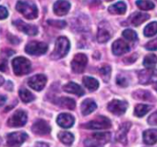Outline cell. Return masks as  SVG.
Wrapping results in <instances>:
<instances>
[{"label":"cell","instance_id":"obj_1","mask_svg":"<svg viewBox=\"0 0 157 147\" xmlns=\"http://www.w3.org/2000/svg\"><path fill=\"white\" fill-rule=\"evenodd\" d=\"M16 10L28 20H34L38 17V9L35 4L28 1H18L16 4Z\"/></svg>","mask_w":157,"mask_h":147},{"label":"cell","instance_id":"obj_2","mask_svg":"<svg viewBox=\"0 0 157 147\" xmlns=\"http://www.w3.org/2000/svg\"><path fill=\"white\" fill-rule=\"evenodd\" d=\"M12 67L14 73L17 76L26 75L31 72L32 69V64L30 60L22 56H18L14 58L12 60Z\"/></svg>","mask_w":157,"mask_h":147},{"label":"cell","instance_id":"obj_3","mask_svg":"<svg viewBox=\"0 0 157 147\" xmlns=\"http://www.w3.org/2000/svg\"><path fill=\"white\" fill-rule=\"evenodd\" d=\"M69 48H70V43L67 38H66L64 36L57 38V40L56 42L55 50L51 55L52 58L59 59V58L66 56L69 51Z\"/></svg>","mask_w":157,"mask_h":147},{"label":"cell","instance_id":"obj_4","mask_svg":"<svg viewBox=\"0 0 157 147\" xmlns=\"http://www.w3.org/2000/svg\"><path fill=\"white\" fill-rule=\"evenodd\" d=\"M111 125L112 124L109 118H107L106 117L99 116L95 119L82 125V127L88 130H104V129H109Z\"/></svg>","mask_w":157,"mask_h":147},{"label":"cell","instance_id":"obj_5","mask_svg":"<svg viewBox=\"0 0 157 147\" xmlns=\"http://www.w3.org/2000/svg\"><path fill=\"white\" fill-rule=\"evenodd\" d=\"M48 49V45L45 43L43 42H36L33 41L27 44L25 46V51L29 55H33V56H40L44 55L46 53Z\"/></svg>","mask_w":157,"mask_h":147},{"label":"cell","instance_id":"obj_6","mask_svg":"<svg viewBox=\"0 0 157 147\" xmlns=\"http://www.w3.org/2000/svg\"><path fill=\"white\" fill-rule=\"evenodd\" d=\"M88 58L84 54H77L71 61V68L75 73H82L87 66Z\"/></svg>","mask_w":157,"mask_h":147},{"label":"cell","instance_id":"obj_7","mask_svg":"<svg viewBox=\"0 0 157 147\" xmlns=\"http://www.w3.org/2000/svg\"><path fill=\"white\" fill-rule=\"evenodd\" d=\"M27 122V114L23 110L16 111L8 120V125L11 128L22 127Z\"/></svg>","mask_w":157,"mask_h":147},{"label":"cell","instance_id":"obj_8","mask_svg":"<svg viewBox=\"0 0 157 147\" xmlns=\"http://www.w3.org/2000/svg\"><path fill=\"white\" fill-rule=\"evenodd\" d=\"M28 138V135L23 131L12 132L7 136V144L9 147H20Z\"/></svg>","mask_w":157,"mask_h":147},{"label":"cell","instance_id":"obj_9","mask_svg":"<svg viewBox=\"0 0 157 147\" xmlns=\"http://www.w3.org/2000/svg\"><path fill=\"white\" fill-rule=\"evenodd\" d=\"M128 108V103L126 101H121V100H112L108 105H107V109L113 113L114 115L117 116H121L123 115Z\"/></svg>","mask_w":157,"mask_h":147},{"label":"cell","instance_id":"obj_10","mask_svg":"<svg viewBox=\"0 0 157 147\" xmlns=\"http://www.w3.org/2000/svg\"><path fill=\"white\" fill-rule=\"evenodd\" d=\"M139 80L140 83H157V69L147 68L146 70H141L139 72Z\"/></svg>","mask_w":157,"mask_h":147},{"label":"cell","instance_id":"obj_11","mask_svg":"<svg viewBox=\"0 0 157 147\" xmlns=\"http://www.w3.org/2000/svg\"><path fill=\"white\" fill-rule=\"evenodd\" d=\"M13 24L22 33H26L27 35L34 36L38 33V28L35 25L28 24L21 20H17L13 21Z\"/></svg>","mask_w":157,"mask_h":147},{"label":"cell","instance_id":"obj_12","mask_svg":"<svg viewBox=\"0 0 157 147\" xmlns=\"http://www.w3.org/2000/svg\"><path fill=\"white\" fill-rule=\"evenodd\" d=\"M46 77L43 74H37L32 78L29 79L28 84L31 88H33L35 91H42L46 83Z\"/></svg>","mask_w":157,"mask_h":147},{"label":"cell","instance_id":"obj_13","mask_svg":"<svg viewBox=\"0 0 157 147\" xmlns=\"http://www.w3.org/2000/svg\"><path fill=\"white\" fill-rule=\"evenodd\" d=\"M32 130H33V133H35L37 135H46V134L50 133L51 127H50V125L45 120L38 119L33 125Z\"/></svg>","mask_w":157,"mask_h":147},{"label":"cell","instance_id":"obj_14","mask_svg":"<svg viewBox=\"0 0 157 147\" xmlns=\"http://www.w3.org/2000/svg\"><path fill=\"white\" fill-rule=\"evenodd\" d=\"M70 10V3L67 0H58L54 4L53 10L57 16H64L67 14Z\"/></svg>","mask_w":157,"mask_h":147},{"label":"cell","instance_id":"obj_15","mask_svg":"<svg viewBox=\"0 0 157 147\" xmlns=\"http://www.w3.org/2000/svg\"><path fill=\"white\" fill-rule=\"evenodd\" d=\"M129 50H130L129 45L125 41H123L121 39L115 41L112 44V51H113V54L116 56L124 55V54L128 53Z\"/></svg>","mask_w":157,"mask_h":147},{"label":"cell","instance_id":"obj_16","mask_svg":"<svg viewBox=\"0 0 157 147\" xmlns=\"http://www.w3.org/2000/svg\"><path fill=\"white\" fill-rule=\"evenodd\" d=\"M56 122L57 124L64 129H69L71 128L74 123H75V118H73V116H71L70 114L67 113H62L60 115H58L57 118H56Z\"/></svg>","mask_w":157,"mask_h":147},{"label":"cell","instance_id":"obj_17","mask_svg":"<svg viewBox=\"0 0 157 147\" xmlns=\"http://www.w3.org/2000/svg\"><path fill=\"white\" fill-rule=\"evenodd\" d=\"M131 127V123L130 122H125L123 123L118 130L117 131V134H116V140L123 144H127V134L129 130Z\"/></svg>","mask_w":157,"mask_h":147},{"label":"cell","instance_id":"obj_18","mask_svg":"<svg viewBox=\"0 0 157 147\" xmlns=\"http://www.w3.org/2000/svg\"><path fill=\"white\" fill-rule=\"evenodd\" d=\"M150 16L146 13H142V12H134L133 14H131L128 18V21L131 25L133 26H140V24H142L144 21H146L147 20H149Z\"/></svg>","mask_w":157,"mask_h":147},{"label":"cell","instance_id":"obj_19","mask_svg":"<svg viewBox=\"0 0 157 147\" xmlns=\"http://www.w3.org/2000/svg\"><path fill=\"white\" fill-rule=\"evenodd\" d=\"M63 90L68 94H73V95H76L78 96H82L84 95V91L83 89L75 83H67L66 85L63 86Z\"/></svg>","mask_w":157,"mask_h":147},{"label":"cell","instance_id":"obj_20","mask_svg":"<svg viewBox=\"0 0 157 147\" xmlns=\"http://www.w3.org/2000/svg\"><path fill=\"white\" fill-rule=\"evenodd\" d=\"M96 108H97V105L93 99H86L82 103V113L83 116L90 115Z\"/></svg>","mask_w":157,"mask_h":147},{"label":"cell","instance_id":"obj_21","mask_svg":"<svg viewBox=\"0 0 157 147\" xmlns=\"http://www.w3.org/2000/svg\"><path fill=\"white\" fill-rule=\"evenodd\" d=\"M143 141L148 145H152L157 142V129L147 130L143 132Z\"/></svg>","mask_w":157,"mask_h":147},{"label":"cell","instance_id":"obj_22","mask_svg":"<svg viewBox=\"0 0 157 147\" xmlns=\"http://www.w3.org/2000/svg\"><path fill=\"white\" fill-rule=\"evenodd\" d=\"M127 10V5L123 1H119L108 8V11L114 15H123Z\"/></svg>","mask_w":157,"mask_h":147},{"label":"cell","instance_id":"obj_23","mask_svg":"<svg viewBox=\"0 0 157 147\" xmlns=\"http://www.w3.org/2000/svg\"><path fill=\"white\" fill-rule=\"evenodd\" d=\"M56 104L62 108H67L69 110H73L76 107V102L72 98L68 97H61L56 101Z\"/></svg>","mask_w":157,"mask_h":147},{"label":"cell","instance_id":"obj_24","mask_svg":"<svg viewBox=\"0 0 157 147\" xmlns=\"http://www.w3.org/2000/svg\"><path fill=\"white\" fill-rule=\"evenodd\" d=\"M82 83L84 84V86L89 91H92V92L97 90L98 87H99V82L96 79L93 78V77H87V76L84 77L82 79Z\"/></svg>","mask_w":157,"mask_h":147},{"label":"cell","instance_id":"obj_25","mask_svg":"<svg viewBox=\"0 0 157 147\" xmlns=\"http://www.w3.org/2000/svg\"><path fill=\"white\" fill-rule=\"evenodd\" d=\"M93 139L96 141L100 144H105L108 142L111 139V133L110 132H97L94 133Z\"/></svg>","mask_w":157,"mask_h":147},{"label":"cell","instance_id":"obj_26","mask_svg":"<svg viewBox=\"0 0 157 147\" xmlns=\"http://www.w3.org/2000/svg\"><path fill=\"white\" fill-rule=\"evenodd\" d=\"M111 38V33L110 32L105 29V28H102L100 27L97 33V41L101 44L106 43L107 41H109Z\"/></svg>","mask_w":157,"mask_h":147},{"label":"cell","instance_id":"obj_27","mask_svg":"<svg viewBox=\"0 0 157 147\" xmlns=\"http://www.w3.org/2000/svg\"><path fill=\"white\" fill-rule=\"evenodd\" d=\"M151 109V106L140 104V105H137V106H135L134 115H135L136 117L141 118V117H143L144 115H146Z\"/></svg>","mask_w":157,"mask_h":147},{"label":"cell","instance_id":"obj_28","mask_svg":"<svg viewBox=\"0 0 157 147\" xmlns=\"http://www.w3.org/2000/svg\"><path fill=\"white\" fill-rule=\"evenodd\" d=\"M58 138L65 145H71L74 141V135L67 131H62L58 134Z\"/></svg>","mask_w":157,"mask_h":147},{"label":"cell","instance_id":"obj_29","mask_svg":"<svg viewBox=\"0 0 157 147\" xmlns=\"http://www.w3.org/2000/svg\"><path fill=\"white\" fill-rule=\"evenodd\" d=\"M19 95H20V97L21 99L22 100V102L24 103H30L32 101H33L35 99V96L30 92L28 91L27 89L23 88V89H21L19 91Z\"/></svg>","mask_w":157,"mask_h":147},{"label":"cell","instance_id":"obj_30","mask_svg":"<svg viewBox=\"0 0 157 147\" xmlns=\"http://www.w3.org/2000/svg\"><path fill=\"white\" fill-rule=\"evenodd\" d=\"M143 33L146 37H151L157 33V21H152L149 23L143 31Z\"/></svg>","mask_w":157,"mask_h":147},{"label":"cell","instance_id":"obj_31","mask_svg":"<svg viewBox=\"0 0 157 147\" xmlns=\"http://www.w3.org/2000/svg\"><path fill=\"white\" fill-rule=\"evenodd\" d=\"M157 64V56L153 54L147 55L143 59V65L147 68H152Z\"/></svg>","mask_w":157,"mask_h":147},{"label":"cell","instance_id":"obj_32","mask_svg":"<svg viewBox=\"0 0 157 147\" xmlns=\"http://www.w3.org/2000/svg\"><path fill=\"white\" fill-rule=\"evenodd\" d=\"M136 5L141 10H151L154 9V4L149 0H138Z\"/></svg>","mask_w":157,"mask_h":147},{"label":"cell","instance_id":"obj_33","mask_svg":"<svg viewBox=\"0 0 157 147\" xmlns=\"http://www.w3.org/2000/svg\"><path fill=\"white\" fill-rule=\"evenodd\" d=\"M122 35H123V37L125 39H127L128 41H131V42L137 41V39H138V35H137L136 32H134L133 30H130V29L125 30L122 33Z\"/></svg>","mask_w":157,"mask_h":147},{"label":"cell","instance_id":"obj_34","mask_svg":"<svg viewBox=\"0 0 157 147\" xmlns=\"http://www.w3.org/2000/svg\"><path fill=\"white\" fill-rule=\"evenodd\" d=\"M99 72H100L101 76L103 77V79L105 82H107L110 78V75H111V68L108 65H105L100 68Z\"/></svg>","mask_w":157,"mask_h":147},{"label":"cell","instance_id":"obj_35","mask_svg":"<svg viewBox=\"0 0 157 147\" xmlns=\"http://www.w3.org/2000/svg\"><path fill=\"white\" fill-rule=\"evenodd\" d=\"M48 24H50L51 26H54L56 28H59V29H63L66 27L67 23L64 21H47Z\"/></svg>","mask_w":157,"mask_h":147},{"label":"cell","instance_id":"obj_36","mask_svg":"<svg viewBox=\"0 0 157 147\" xmlns=\"http://www.w3.org/2000/svg\"><path fill=\"white\" fill-rule=\"evenodd\" d=\"M145 48H146L147 50H150V51L157 50V38H155L154 40L150 41L148 44H146Z\"/></svg>","mask_w":157,"mask_h":147},{"label":"cell","instance_id":"obj_37","mask_svg":"<svg viewBox=\"0 0 157 147\" xmlns=\"http://www.w3.org/2000/svg\"><path fill=\"white\" fill-rule=\"evenodd\" d=\"M117 85H119L120 87H127V86L128 85V80H127L125 77L121 76V75L117 76Z\"/></svg>","mask_w":157,"mask_h":147},{"label":"cell","instance_id":"obj_38","mask_svg":"<svg viewBox=\"0 0 157 147\" xmlns=\"http://www.w3.org/2000/svg\"><path fill=\"white\" fill-rule=\"evenodd\" d=\"M148 123L152 126H157V111L152 113L149 118H148Z\"/></svg>","mask_w":157,"mask_h":147},{"label":"cell","instance_id":"obj_39","mask_svg":"<svg viewBox=\"0 0 157 147\" xmlns=\"http://www.w3.org/2000/svg\"><path fill=\"white\" fill-rule=\"evenodd\" d=\"M85 147H102L100 143H98L94 140H86L84 141Z\"/></svg>","mask_w":157,"mask_h":147},{"label":"cell","instance_id":"obj_40","mask_svg":"<svg viewBox=\"0 0 157 147\" xmlns=\"http://www.w3.org/2000/svg\"><path fill=\"white\" fill-rule=\"evenodd\" d=\"M140 94H141V95H138L137 98H140V99H142V100H150L151 97L150 93L147 92V91H141V92H140Z\"/></svg>","mask_w":157,"mask_h":147},{"label":"cell","instance_id":"obj_41","mask_svg":"<svg viewBox=\"0 0 157 147\" xmlns=\"http://www.w3.org/2000/svg\"><path fill=\"white\" fill-rule=\"evenodd\" d=\"M9 16V11L5 7L0 6V20H5Z\"/></svg>","mask_w":157,"mask_h":147},{"label":"cell","instance_id":"obj_42","mask_svg":"<svg viewBox=\"0 0 157 147\" xmlns=\"http://www.w3.org/2000/svg\"><path fill=\"white\" fill-rule=\"evenodd\" d=\"M8 68L7 61L5 59H0V71H6Z\"/></svg>","mask_w":157,"mask_h":147},{"label":"cell","instance_id":"obj_43","mask_svg":"<svg viewBox=\"0 0 157 147\" xmlns=\"http://www.w3.org/2000/svg\"><path fill=\"white\" fill-rule=\"evenodd\" d=\"M8 39L10 41V43L15 44L20 43V39H18L17 37H15V36H13V35H11V34H9V35H8Z\"/></svg>","mask_w":157,"mask_h":147},{"label":"cell","instance_id":"obj_44","mask_svg":"<svg viewBox=\"0 0 157 147\" xmlns=\"http://www.w3.org/2000/svg\"><path fill=\"white\" fill-rule=\"evenodd\" d=\"M136 58H137V55L135 54V55H133L131 57L126 58V59H125V62H127V63H132V62H134V61L136 60Z\"/></svg>","mask_w":157,"mask_h":147},{"label":"cell","instance_id":"obj_45","mask_svg":"<svg viewBox=\"0 0 157 147\" xmlns=\"http://www.w3.org/2000/svg\"><path fill=\"white\" fill-rule=\"evenodd\" d=\"M6 101H7L6 96H4V95H0V106H2L6 103Z\"/></svg>","mask_w":157,"mask_h":147},{"label":"cell","instance_id":"obj_46","mask_svg":"<svg viewBox=\"0 0 157 147\" xmlns=\"http://www.w3.org/2000/svg\"><path fill=\"white\" fill-rule=\"evenodd\" d=\"M36 147H49L47 143H44V142H38L36 143Z\"/></svg>","mask_w":157,"mask_h":147},{"label":"cell","instance_id":"obj_47","mask_svg":"<svg viewBox=\"0 0 157 147\" xmlns=\"http://www.w3.org/2000/svg\"><path fill=\"white\" fill-rule=\"evenodd\" d=\"M4 78L1 76V75H0V86H1V85H3V83H4Z\"/></svg>","mask_w":157,"mask_h":147},{"label":"cell","instance_id":"obj_48","mask_svg":"<svg viewBox=\"0 0 157 147\" xmlns=\"http://www.w3.org/2000/svg\"><path fill=\"white\" fill-rule=\"evenodd\" d=\"M154 89H155V90L157 91V85H155V86H154Z\"/></svg>","mask_w":157,"mask_h":147},{"label":"cell","instance_id":"obj_49","mask_svg":"<svg viewBox=\"0 0 157 147\" xmlns=\"http://www.w3.org/2000/svg\"><path fill=\"white\" fill-rule=\"evenodd\" d=\"M106 1H111V0H106Z\"/></svg>","mask_w":157,"mask_h":147}]
</instances>
